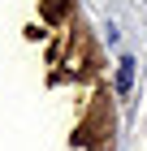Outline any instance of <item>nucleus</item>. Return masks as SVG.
<instances>
[{"label": "nucleus", "instance_id": "nucleus-1", "mask_svg": "<svg viewBox=\"0 0 147 151\" xmlns=\"http://www.w3.org/2000/svg\"><path fill=\"white\" fill-rule=\"evenodd\" d=\"M130 78H134V60H121V69H117V91H130Z\"/></svg>", "mask_w": 147, "mask_h": 151}, {"label": "nucleus", "instance_id": "nucleus-2", "mask_svg": "<svg viewBox=\"0 0 147 151\" xmlns=\"http://www.w3.org/2000/svg\"><path fill=\"white\" fill-rule=\"evenodd\" d=\"M61 13H65V0H48V4H43V17H48V22H56Z\"/></svg>", "mask_w": 147, "mask_h": 151}]
</instances>
